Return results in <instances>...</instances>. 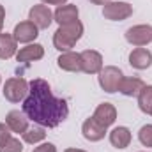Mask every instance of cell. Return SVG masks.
<instances>
[{
    "label": "cell",
    "mask_w": 152,
    "mask_h": 152,
    "mask_svg": "<svg viewBox=\"0 0 152 152\" xmlns=\"http://www.w3.org/2000/svg\"><path fill=\"white\" fill-rule=\"evenodd\" d=\"M11 133H12V131L9 129V126H7L5 122H0V145H2V143H5V142L12 136Z\"/></svg>",
    "instance_id": "24"
},
{
    "label": "cell",
    "mask_w": 152,
    "mask_h": 152,
    "mask_svg": "<svg viewBox=\"0 0 152 152\" xmlns=\"http://www.w3.org/2000/svg\"><path fill=\"white\" fill-rule=\"evenodd\" d=\"M138 140L143 147H149L152 149V124H145L140 127L138 131Z\"/></svg>",
    "instance_id": "22"
},
{
    "label": "cell",
    "mask_w": 152,
    "mask_h": 152,
    "mask_svg": "<svg viewBox=\"0 0 152 152\" xmlns=\"http://www.w3.org/2000/svg\"><path fill=\"white\" fill-rule=\"evenodd\" d=\"M131 140H133V134H131L129 127H126V126H118L110 131V143L115 149H127Z\"/></svg>",
    "instance_id": "18"
},
{
    "label": "cell",
    "mask_w": 152,
    "mask_h": 152,
    "mask_svg": "<svg viewBox=\"0 0 152 152\" xmlns=\"http://www.w3.org/2000/svg\"><path fill=\"white\" fill-rule=\"evenodd\" d=\"M57 66L67 73H80L81 71V57H80V53H75V51H64L57 58Z\"/></svg>",
    "instance_id": "17"
},
{
    "label": "cell",
    "mask_w": 152,
    "mask_h": 152,
    "mask_svg": "<svg viewBox=\"0 0 152 152\" xmlns=\"http://www.w3.org/2000/svg\"><path fill=\"white\" fill-rule=\"evenodd\" d=\"M2 94L9 103L25 101V97L28 96V81L21 76L9 78V80H5V83L2 87Z\"/></svg>",
    "instance_id": "3"
},
{
    "label": "cell",
    "mask_w": 152,
    "mask_h": 152,
    "mask_svg": "<svg viewBox=\"0 0 152 152\" xmlns=\"http://www.w3.org/2000/svg\"><path fill=\"white\" fill-rule=\"evenodd\" d=\"M126 41L131 46L143 48L152 42V27L151 25H134L126 30Z\"/></svg>",
    "instance_id": "6"
},
{
    "label": "cell",
    "mask_w": 152,
    "mask_h": 152,
    "mask_svg": "<svg viewBox=\"0 0 152 152\" xmlns=\"http://www.w3.org/2000/svg\"><path fill=\"white\" fill-rule=\"evenodd\" d=\"M81 134H83V138L85 140H88V142H101L104 136H106V127L104 126H101L94 117H90V118H87L85 122H83V126H81Z\"/></svg>",
    "instance_id": "10"
},
{
    "label": "cell",
    "mask_w": 152,
    "mask_h": 152,
    "mask_svg": "<svg viewBox=\"0 0 152 152\" xmlns=\"http://www.w3.org/2000/svg\"><path fill=\"white\" fill-rule=\"evenodd\" d=\"M0 152H23V143L20 138L11 136L5 143L0 145Z\"/></svg>",
    "instance_id": "23"
},
{
    "label": "cell",
    "mask_w": 152,
    "mask_h": 152,
    "mask_svg": "<svg viewBox=\"0 0 152 152\" xmlns=\"http://www.w3.org/2000/svg\"><path fill=\"white\" fill-rule=\"evenodd\" d=\"M83 36V23L78 20L67 25H60L55 34H53V46L64 53V51H71V48H75L76 42Z\"/></svg>",
    "instance_id": "2"
},
{
    "label": "cell",
    "mask_w": 152,
    "mask_h": 152,
    "mask_svg": "<svg viewBox=\"0 0 152 152\" xmlns=\"http://www.w3.org/2000/svg\"><path fill=\"white\" fill-rule=\"evenodd\" d=\"M0 85H2V78H0Z\"/></svg>",
    "instance_id": "30"
},
{
    "label": "cell",
    "mask_w": 152,
    "mask_h": 152,
    "mask_svg": "<svg viewBox=\"0 0 152 152\" xmlns=\"http://www.w3.org/2000/svg\"><path fill=\"white\" fill-rule=\"evenodd\" d=\"M12 36L16 39V42H21V44H30L32 41H36L39 36V28L30 21V20H27V21H20L16 27H14V30H12Z\"/></svg>",
    "instance_id": "9"
},
{
    "label": "cell",
    "mask_w": 152,
    "mask_h": 152,
    "mask_svg": "<svg viewBox=\"0 0 152 152\" xmlns=\"http://www.w3.org/2000/svg\"><path fill=\"white\" fill-rule=\"evenodd\" d=\"M81 57V71L87 75H99L103 66V55L96 50H85L80 53Z\"/></svg>",
    "instance_id": "8"
},
{
    "label": "cell",
    "mask_w": 152,
    "mask_h": 152,
    "mask_svg": "<svg viewBox=\"0 0 152 152\" xmlns=\"http://www.w3.org/2000/svg\"><path fill=\"white\" fill-rule=\"evenodd\" d=\"M28 20L37 27L39 30H44V28H48V27L51 25V21H53V12L50 11L48 5H44V4H36V5H32L30 11H28Z\"/></svg>",
    "instance_id": "7"
},
{
    "label": "cell",
    "mask_w": 152,
    "mask_h": 152,
    "mask_svg": "<svg viewBox=\"0 0 152 152\" xmlns=\"http://www.w3.org/2000/svg\"><path fill=\"white\" fill-rule=\"evenodd\" d=\"M92 4H96V5H104V4H108V2H112V0H90Z\"/></svg>",
    "instance_id": "28"
},
{
    "label": "cell",
    "mask_w": 152,
    "mask_h": 152,
    "mask_svg": "<svg viewBox=\"0 0 152 152\" xmlns=\"http://www.w3.org/2000/svg\"><path fill=\"white\" fill-rule=\"evenodd\" d=\"M151 115H152V112H151Z\"/></svg>",
    "instance_id": "31"
},
{
    "label": "cell",
    "mask_w": 152,
    "mask_h": 152,
    "mask_svg": "<svg viewBox=\"0 0 152 152\" xmlns=\"http://www.w3.org/2000/svg\"><path fill=\"white\" fill-rule=\"evenodd\" d=\"M18 53V42L12 34L2 32L0 34V60H9L11 57H16Z\"/></svg>",
    "instance_id": "19"
},
{
    "label": "cell",
    "mask_w": 152,
    "mask_h": 152,
    "mask_svg": "<svg viewBox=\"0 0 152 152\" xmlns=\"http://www.w3.org/2000/svg\"><path fill=\"white\" fill-rule=\"evenodd\" d=\"M64 152H87V151H81V149H73V147H71V149H66Z\"/></svg>",
    "instance_id": "29"
},
{
    "label": "cell",
    "mask_w": 152,
    "mask_h": 152,
    "mask_svg": "<svg viewBox=\"0 0 152 152\" xmlns=\"http://www.w3.org/2000/svg\"><path fill=\"white\" fill-rule=\"evenodd\" d=\"M78 16H80V11L75 4H64V5H58L53 12V21L60 25H67V23H73L78 21Z\"/></svg>",
    "instance_id": "12"
},
{
    "label": "cell",
    "mask_w": 152,
    "mask_h": 152,
    "mask_svg": "<svg viewBox=\"0 0 152 152\" xmlns=\"http://www.w3.org/2000/svg\"><path fill=\"white\" fill-rule=\"evenodd\" d=\"M129 64L133 69H138V71L149 69L152 66V53L147 48H134L129 53Z\"/></svg>",
    "instance_id": "16"
},
{
    "label": "cell",
    "mask_w": 152,
    "mask_h": 152,
    "mask_svg": "<svg viewBox=\"0 0 152 152\" xmlns=\"http://www.w3.org/2000/svg\"><path fill=\"white\" fill-rule=\"evenodd\" d=\"M122 78H124V73H122L118 67H115V66H104V67L99 71V76H97L99 87H101L104 92H108V94L118 92V85H120Z\"/></svg>",
    "instance_id": "4"
},
{
    "label": "cell",
    "mask_w": 152,
    "mask_h": 152,
    "mask_svg": "<svg viewBox=\"0 0 152 152\" xmlns=\"http://www.w3.org/2000/svg\"><path fill=\"white\" fill-rule=\"evenodd\" d=\"M101 126H104L106 129L110 127V126H113L115 120H117V108H115L112 103H101L97 108H96V112L92 115Z\"/></svg>",
    "instance_id": "15"
},
{
    "label": "cell",
    "mask_w": 152,
    "mask_h": 152,
    "mask_svg": "<svg viewBox=\"0 0 152 152\" xmlns=\"http://www.w3.org/2000/svg\"><path fill=\"white\" fill-rule=\"evenodd\" d=\"M4 20H5V7L0 4V34H2V28H4Z\"/></svg>",
    "instance_id": "27"
},
{
    "label": "cell",
    "mask_w": 152,
    "mask_h": 152,
    "mask_svg": "<svg viewBox=\"0 0 152 152\" xmlns=\"http://www.w3.org/2000/svg\"><path fill=\"white\" fill-rule=\"evenodd\" d=\"M138 106L143 113L151 115L152 112V85H145L138 94Z\"/></svg>",
    "instance_id": "21"
},
{
    "label": "cell",
    "mask_w": 152,
    "mask_h": 152,
    "mask_svg": "<svg viewBox=\"0 0 152 152\" xmlns=\"http://www.w3.org/2000/svg\"><path fill=\"white\" fill-rule=\"evenodd\" d=\"M21 138H23V142L25 143H28V145H37L41 142H44V138H46V131H44V127H28L23 134H21Z\"/></svg>",
    "instance_id": "20"
},
{
    "label": "cell",
    "mask_w": 152,
    "mask_h": 152,
    "mask_svg": "<svg viewBox=\"0 0 152 152\" xmlns=\"http://www.w3.org/2000/svg\"><path fill=\"white\" fill-rule=\"evenodd\" d=\"M145 87L143 80L138 76H124L120 85H118V92L126 97H138V94L142 92V88Z\"/></svg>",
    "instance_id": "13"
},
{
    "label": "cell",
    "mask_w": 152,
    "mask_h": 152,
    "mask_svg": "<svg viewBox=\"0 0 152 152\" xmlns=\"http://www.w3.org/2000/svg\"><path fill=\"white\" fill-rule=\"evenodd\" d=\"M5 124L9 126V129L12 133L23 134L28 129V117L23 113V110H11L9 113L5 115Z\"/></svg>",
    "instance_id": "14"
},
{
    "label": "cell",
    "mask_w": 152,
    "mask_h": 152,
    "mask_svg": "<svg viewBox=\"0 0 152 152\" xmlns=\"http://www.w3.org/2000/svg\"><path fill=\"white\" fill-rule=\"evenodd\" d=\"M42 57H44V48L39 42H30V44L20 48L18 53H16V60L21 62V64L36 62V60H41Z\"/></svg>",
    "instance_id": "11"
},
{
    "label": "cell",
    "mask_w": 152,
    "mask_h": 152,
    "mask_svg": "<svg viewBox=\"0 0 152 152\" xmlns=\"http://www.w3.org/2000/svg\"><path fill=\"white\" fill-rule=\"evenodd\" d=\"M41 2H42L44 5H57V7H58V5H64L67 0H41Z\"/></svg>",
    "instance_id": "26"
},
{
    "label": "cell",
    "mask_w": 152,
    "mask_h": 152,
    "mask_svg": "<svg viewBox=\"0 0 152 152\" xmlns=\"http://www.w3.org/2000/svg\"><path fill=\"white\" fill-rule=\"evenodd\" d=\"M34 152H57V147L51 143V142H42L41 145H37Z\"/></svg>",
    "instance_id": "25"
},
{
    "label": "cell",
    "mask_w": 152,
    "mask_h": 152,
    "mask_svg": "<svg viewBox=\"0 0 152 152\" xmlns=\"http://www.w3.org/2000/svg\"><path fill=\"white\" fill-rule=\"evenodd\" d=\"M103 16L110 21H124L133 16V5L127 2H108L103 5Z\"/></svg>",
    "instance_id": "5"
},
{
    "label": "cell",
    "mask_w": 152,
    "mask_h": 152,
    "mask_svg": "<svg viewBox=\"0 0 152 152\" xmlns=\"http://www.w3.org/2000/svg\"><path fill=\"white\" fill-rule=\"evenodd\" d=\"M23 113L41 127L53 129L67 118L69 106L66 99L53 94L46 80L34 78L28 81V96L23 101Z\"/></svg>",
    "instance_id": "1"
}]
</instances>
